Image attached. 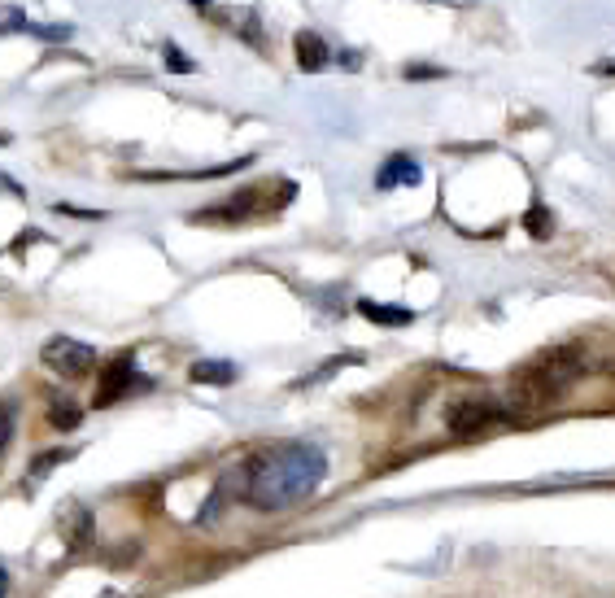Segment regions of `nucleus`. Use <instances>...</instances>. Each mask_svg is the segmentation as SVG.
Masks as SVG:
<instances>
[{
    "label": "nucleus",
    "mask_w": 615,
    "mask_h": 598,
    "mask_svg": "<svg viewBox=\"0 0 615 598\" xmlns=\"http://www.w3.org/2000/svg\"><path fill=\"white\" fill-rule=\"evenodd\" d=\"M9 441H14V402H0V459H5Z\"/></svg>",
    "instance_id": "nucleus-15"
},
{
    "label": "nucleus",
    "mask_w": 615,
    "mask_h": 598,
    "mask_svg": "<svg viewBox=\"0 0 615 598\" xmlns=\"http://www.w3.org/2000/svg\"><path fill=\"white\" fill-rule=\"evenodd\" d=\"M66 459H75V450H48V454H40V459H31V485H40L44 481V472L48 468H57V463H66Z\"/></svg>",
    "instance_id": "nucleus-11"
},
{
    "label": "nucleus",
    "mask_w": 615,
    "mask_h": 598,
    "mask_svg": "<svg viewBox=\"0 0 615 598\" xmlns=\"http://www.w3.org/2000/svg\"><path fill=\"white\" fill-rule=\"evenodd\" d=\"M131 380H144V376H136V354H118L110 367H105V376H101V389H96V398H92V406H114L123 393L131 389Z\"/></svg>",
    "instance_id": "nucleus-5"
},
{
    "label": "nucleus",
    "mask_w": 615,
    "mask_h": 598,
    "mask_svg": "<svg viewBox=\"0 0 615 598\" xmlns=\"http://www.w3.org/2000/svg\"><path fill=\"white\" fill-rule=\"evenodd\" d=\"M57 529H62V537H66L70 550H83V546H88V537H92V511L79 507V502H70V507H66V520L57 524Z\"/></svg>",
    "instance_id": "nucleus-9"
},
{
    "label": "nucleus",
    "mask_w": 615,
    "mask_h": 598,
    "mask_svg": "<svg viewBox=\"0 0 615 598\" xmlns=\"http://www.w3.org/2000/svg\"><path fill=\"white\" fill-rule=\"evenodd\" d=\"M166 62H171V70H175V75H188V70H192V57H184V53H179L175 49V44H166Z\"/></svg>",
    "instance_id": "nucleus-16"
},
{
    "label": "nucleus",
    "mask_w": 615,
    "mask_h": 598,
    "mask_svg": "<svg viewBox=\"0 0 615 598\" xmlns=\"http://www.w3.org/2000/svg\"><path fill=\"white\" fill-rule=\"evenodd\" d=\"M0 193H18V197H22V188L14 184V179H5V175H0Z\"/></svg>",
    "instance_id": "nucleus-18"
},
{
    "label": "nucleus",
    "mask_w": 615,
    "mask_h": 598,
    "mask_svg": "<svg viewBox=\"0 0 615 598\" xmlns=\"http://www.w3.org/2000/svg\"><path fill=\"white\" fill-rule=\"evenodd\" d=\"M410 188V184H419V162L415 158H406V153H393L389 162L380 166V175H376V188L380 193H389V188Z\"/></svg>",
    "instance_id": "nucleus-7"
},
{
    "label": "nucleus",
    "mask_w": 615,
    "mask_h": 598,
    "mask_svg": "<svg viewBox=\"0 0 615 598\" xmlns=\"http://www.w3.org/2000/svg\"><path fill=\"white\" fill-rule=\"evenodd\" d=\"M40 358H44L48 372L75 380V376H88V372H92L96 350H92V345H83V341H75V337H48L44 350H40Z\"/></svg>",
    "instance_id": "nucleus-4"
},
{
    "label": "nucleus",
    "mask_w": 615,
    "mask_h": 598,
    "mask_svg": "<svg viewBox=\"0 0 615 598\" xmlns=\"http://www.w3.org/2000/svg\"><path fill=\"white\" fill-rule=\"evenodd\" d=\"M27 31H31V35H40V40H48V44H53V40H57V44H66V40H70V27H27Z\"/></svg>",
    "instance_id": "nucleus-17"
},
{
    "label": "nucleus",
    "mask_w": 615,
    "mask_h": 598,
    "mask_svg": "<svg viewBox=\"0 0 615 598\" xmlns=\"http://www.w3.org/2000/svg\"><path fill=\"white\" fill-rule=\"evenodd\" d=\"M197 385H210V389H223V385H232V380L240 376V367L236 363H227V358H197L192 363V372H188Z\"/></svg>",
    "instance_id": "nucleus-8"
},
{
    "label": "nucleus",
    "mask_w": 615,
    "mask_h": 598,
    "mask_svg": "<svg viewBox=\"0 0 615 598\" xmlns=\"http://www.w3.org/2000/svg\"><path fill=\"white\" fill-rule=\"evenodd\" d=\"M358 315L371 319V324H380V328H402L415 319V310H406V306H384V302H358Z\"/></svg>",
    "instance_id": "nucleus-10"
},
{
    "label": "nucleus",
    "mask_w": 615,
    "mask_h": 598,
    "mask_svg": "<svg viewBox=\"0 0 615 598\" xmlns=\"http://www.w3.org/2000/svg\"><path fill=\"white\" fill-rule=\"evenodd\" d=\"M245 502L258 511H288L297 502L315 498V489L328 476V454L306 441H288L245 463Z\"/></svg>",
    "instance_id": "nucleus-1"
},
{
    "label": "nucleus",
    "mask_w": 615,
    "mask_h": 598,
    "mask_svg": "<svg viewBox=\"0 0 615 598\" xmlns=\"http://www.w3.org/2000/svg\"><path fill=\"white\" fill-rule=\"evenodd\" d=\"M506 402L489 398V393H463V398H454L450 406H445V428H450V437H480L489 433L493 424L506 420Z\"/></svg>",
    "instance_id": "nucleus-3"
},
{
    "label": "nucleus",
    "mask_w": 615,
    "mask_h": 598,
    "mask_svg": "<svg viewBox=\"0 0 615 598\" xmlns=\"http://www.w3.org/2000/svg\"><path fill=\"white\" fill-rule=\"evenodd\" d=\"M27 9L18 5H0V35H14V31H27Z\"/></svg>",
    "instance_id": "nucleus-14"
},
{
    "label": "nucleus",
    "mask_w": 615,
    "mask_h": 598,
    "mask_svg": "<svg viewBox=\"0 0 615 598\" xmlns=\"http://www.w3.org/2000/svg\"><path fill=\"white\" fill-rule=\"evenodd\" d=\"M5 590H9V577H5V568H0V598H5Z\"/></svg>",
    "instance_id": "nucleus-19"
},
{
    "label": "nucleus",
    "mask_w": 615,
    "mask_h": 598,
    "mask_svg": "<svg viewBox=\"0 0 615 598\" xmlns=\"http://www.w3.org/2000/svg\"><path fill=\"white\" fill-rule=\"evenodd\" d=\"M524 227H528V236H537V241H546V236H550V227H554L550 210H546V206H533V210L524 214Z\"/></svg>",
    "instance_id": "nucleus-13"
},
{
    "label": "nucleus",
    "mask_w": 615,
    "mask_h": 598,
    "mask_svg": "<svg viewBox=\"0 0 615 598\" xmlns=\"http://www.w3.org/2000/svg\"><path fill=\"white\" fill-rule=\"evenodd\" d=\"M0 145H9V136H5V131H0Z\"/></svg>",
    "instance_id": "nucleus-20"
},
{
    "label": "nucleus",
    "mask_w": 615,
    "mask_h": 598,
    "mask_svg": "<svg viewBox=\"0 0 615 598\" xmlns=\"http://www.w3.org/2000/svg\"><path fill=\"white\" fill-rule=\"evenodd\" d=\"M48 424H53V428H79L83 411H79V406H70V402H53V406H48Z\"/></svg>",
    "instance_id": "nucleus-12"
},
{
    "label": "nucleus",
    "mask_w": 615,
    "mask_h": 598,
    "mask_svg": "<svg viewBox=\"0 0 615 598\" xmlns=\"http://www.w3.org/2000/svg\"><path fill=\"white\" fill-rule=\"evenodd\" d=\"M293 49H297V66L306 70V75H319V70H328V62H332V49L319 31H297Z\"/></svg>",
    "instance_id": "nucleus-6"
},
{
    "label": "nucleus",
    "mask_w": 615,
    "mask_h": 598,
    "mask_svg": "<svg viewBox=\"0 0 615 598\" xmlns=\"http://www.w3.org/2000/svg\"><path fill=\"white\" fill-rule=\"evenodd\" d=\"M585 367H589L585 345H554V350H541L511 376L506 411H541V406L559 402L563 393L585 376Z\"/></svg>",
    "instance_id": "nucleus-2"
}]
</instances>
